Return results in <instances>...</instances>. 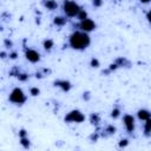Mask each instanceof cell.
<instances>
[{
    "label": "cell",
    "mask_w": 151,
    "mask_h": 151,
    "mask_svg": "<svg viewBox=\"0 0 151 151\" xmlns=\"http://www.w3.org/2000/svg\"><path fill=\"white\" fill-rule=\"evenodd\" d=\"M91 40L86 32H74L70 35V46L74 50H84L90 45Z\"/></svg>",
    "instance_id": "6da1fadb"
},
{
    "label": "cell",
    "mask_w": 151,
    "mask_h": 151,
    "mask_svg": "<svg viewBox=\"0 0 151 151\" xmlns=\"http://www.w3.org/2000/svg\"><path fill=\"white\" fill-rule=\"evenodd\" d=\"M63 8H64V12L67 17H77L79 14V12L81 11V8L79 7L78 4H76L74 1H70V0L64 2Z\"/></svg>",
    "instance_id": "7a4b0ae2"
},
{
    "label": "cell",
    "mask_w": 151,
    "mask_h": 151,
    "mask_svg": "<svg viewBox=\"0 0 151 151\" xmlns=\"http://www.w3.org/2000/svg\"><path fill=\"white\" fill-rule=\"evenodd\" d=\"M9 100L14 104H22L26 101V96L24 93V91L19 87H15L12 90V92L9 93Z\"/></svg>",
    "instance_id": "3957f363"
},
{
    "label": "cell",
    "mask_w": 151,
    "mask_h": 151,
    "mask_svg": "<svg viewBox=\"0 0 151 151\" xmlns=\"http://www.w3.org/2000/svg\"><path fill=\"white\" fill-rule=\"evenodd\" d=\"M65 120L71 122V123H81V122L85 120V116L79 110H73V111H71L66 114Z\"/></svg>",
    "instance_id": "277c9868"
},
{
    "label": "cell",
    "mask_w": 151,
    "mask_h": 151,
    "mask_svg": "<svg viewBox=\"0 0 151 151\" xmlns=\"http://www.w3.org/2000/svg\"><path fill=\"white\" fill-rule=\"evenodd\" d=\"M79 27H80V29H81L83 32L88 33V32H91V31H93V29L96 28V24L93 22V20L86 18V19H84V20H80Z\"/></svg>",
    "instance_id": "5b68a950"
},
{
    "label": "cell",
    "mask_w": 151,
    "mask_h": 151,
    "mask_svg": "<svg viewBox=\"0 0 151 151\" xmlns=\"http://www.w3.org/2000/svg\"><path fill=\"white\" fill-rule=\"evenodd\" d=\"M25 55H26V59L28 61H31V63H38L40 60V54L35 50H32V48L26 50Z\"/></svg>",
    "instance_id": "8992f818"
},
{
    "label": "cell",
    "mask_w": 151,
    "mask_h": 151,
    "mask_svg": "<svg viewBox=\"0 0 151 151\" xmlns=\"http://www.w3.org/2000/svg\"><path fill=\"white\" fill-rule=\"evenodd\" d=\"M123 122H124L125 129L129 132H133V130H134V118L131 114H125L124 118H123Z\"/></svg>",
    "instance_id": "52a82bcc"
},
{
    "label": "cell",
    "mask_w": 151,
    "mask_h": 151,
    "mask_svg": "<svg viewBox=\"0 0 151 151\" xmlns=\"http://www.w3.org/2000/svg\"><path fill=\"white\" fill-rule=\"evenodd\" d=\"M137 116L142 120H147L149 118H151V112L147 111V110H145V109H142V110H139L137 112Z\"/></svg>",
    "instance_id": "ba28073f"
},
{
    "label": "cell",
    "mask_w": 151,
    "mask_h": 151,
    "mask_svg": "<svg viewBox=\"0 0 151 151\" xmlns=\"http://www.w3.org/2000/svg\"><path fill=\"white\" fill-rule=\"evenodd\" d=\"M55 85L58 87H60L63 91H68L71 88V84L67 80H58V81H55Z\"/></svg>",
    "instance_id": "9c48e42d"
},
{
    "label": "cell",
    "mask_w": 151,
    "mask_h": 151,
    "mask_svg": "<svg viewBox=\"0 0 151 151\" xmlns=\"http://www.w3.org/2000/svg\"><path fill=\"white\" fill-rule=\"evenodd\" d=\"M45 6L47 7V9L53 11V9L57 8V2H55L54 0H46V1H45Z\"/></svg>",
    "instance_id": "30bf717a"
},
{
    "label": "cell",
    "mask_w": 151,
    "mask_h": 151,
    "mask_svg": "<svg viewBox=\"0 0 151 151\" xmlns=\"http://www.w3.org/2000/svg\"><path fill=\"white\" fill-rule=\"evenodd\" d=\"M144 132L146 136H149L151 133V118H149L147 120H145V125H144Z\"/></svg>",
    "instance_id": "8fae6325"
},
{
    "label": "cell",
    "mask_w": 151,
    "mask_h": 151,
    "mask_svg": "<svg viewBox=\"0 0 151 151\" xmlns=\"http://www.w3.org/2000/svg\"><path fill=\"white\" fill-rule=\"evenodd\" d=\"M54 24L58 25V26H63L66 24V18H63V17H57L54 18Z\"/></svg>",
    "instance_id": "7c38bea8"
},
{
    "label": "cell",
    "mask_w": 151,
    "mask_h": 151,
    "mask_svg": "<svg viewBox=\"0 0 151 151\" xmlns=\"http://www.w3.org/2000/svg\"><path fill=\"white\" fill-rule=\"evenodd\" d=\"M20 143H21V145H22L25 149H28V146H29V140H28L27 137H21V138H20Z\"/></svg>",
    "instance_id": "4fadbf2b"
},
{
    "label": "cell",
    "mask_w": 151,
    "mask_h": 151,
    "mask_svg": "<svg viewBox=\"0 0 151 151\" xmlns=\"http://www.w3.org/2000/svg\"><path fill=\"white\" fill-rule=\"evenodd\" d=\"M44 47H45V50H51V48L53 47V41H52L51 39L45 40V41H44Z\"/></svg>",
    "instance_id": "5bb4252c"
},
{
    "label": "cell",
    "mask_w": 151,
    "mask_h": 151,
    "mask_svg": "<svg viewBox=\"0 0 151 151\" xmlns=\"http://www.w3.org/2000/svg\"><path fill=\"white\" fill-rule=\"evenodd\" d=\"M77 17H78V19H79V20H84V19H86V18H87V13H86L85 11H83V9H81Z\"/></svg>",
    "instance_id": "9a60e30c"
},
{
    "label": "cell",
    "mask_w": 151,
    "mask_h": 151,
    "mask_svg": "<svg viewBox=\"0 0 151 151\" xmlns=\"http://www.w3.org/2000/svg\"><path fill=\"white\" fill-rule=\"evenodd\" d=\"M39 93H40V91H39L38 87H32V88H31V94H32V96H38Z\"/></svg>",
    "instance_id": "2e32d148"
},
{
    "label": "cell",
    "mask_w": 151,
    "mask_h": 151,
    "mask_svg": "<svg viewBox=\"0 0 151 151\" xmlns=\"http://www.w3.org/2000/svg\"><path fill=\"white\" fill-rule=\"evenodd\" d=\"M118 116H119V110H118V109L112 110V112H111V117H112V118H117Z\"/></svg>",
    "instance_id": "e0dca14e"
},
{
    "label": "cell",
    "mask_w": 151,
    "mask_h": 151,
    "mask_svg": "<svg viewBox=\"0 0 151 151\" xmlns=\"http://www.w3.org/2000/svg\"><path fill=\"white\" fill-rule=\"evenodd\" d=\"M91 66H92V67H98V66H99V61H98L97 59H92V60H91Z\"/></svg>",
    "instance_id": "ac0fdd59"
},
{
    "label": "cell",
    "mask_w": 151,
    "mask_h": 151,
    "mask_svg": "<svg viewBox=\"0 0 151 151\" xmlns=\"http://www.w3.org/2000/svg\"><path fill=\"white\" fill-rule=\"evenodd\" d=\"M92 2H93V5L96 7H99L101 5V0H92Z\"/></svg>",
    "instance_id": "d6986e66"
},
{
    "label": "cell",
    "mask_w": 151,
    "mask_h": 151,
    "mask_svg": "<svg viewBox=\"0 0 151 151\" xmlns=\"http://www.w3.org/2000/svg\"><path fill=\"white\" fill-rule=\"evenodd\" d=\"M146 19H147V21L151 24V9L147 12V14H146Z\"/></svg>",
    "instance_id": "ffe728a7"
},
{
    "label": "cell",
    "mask_w": 151,
    "mask_h": 151,
    "mask_svg": "<svg viewBox=\"0 0 151 151\" xmlns=\"http://www.w3.org/2000/svg\"><path fill=\"white\" fill-rule=\"evenodd\" d=\"M127 144V140L126 139H124V140H120V143H119V146H125Z\"/></svg>",
    "instance_id": "44dd1931"
},
{
    "label": "cell",
    "mask_w": 151,
    "mask_h": 151,
    "mask_svg": "<svg viewBox=\"0 0 151 151\" xmlns=\"http://www.w3.org/2000/svg\"><path fill=\"white\" fill-rule=\"evenodd\" d=\"M140 2H143V4H147V2H150L151 0H139Z\"/></svg>",
    "instance_id": "7402d4cb"
}]
</instances>
